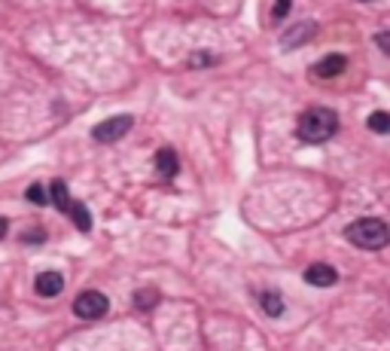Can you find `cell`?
Segmentation results:
<instances>
[{
	"label": "cell",
	"mask_w": 390,
	"mask_h": 351,
	"mask_svg": "<svg viewBox=\"0 0 390 351\" xmlns=\"http://www.w3.org/2000/svg\"><path fill=\"white\" fill-rule=\"evenodd\" d=\"M345 238L360 251H381L390 244V226L378 217H360L345 229Z\"/></svg>",
	"instance_id": "cell-1"
},
{
	"label": "cell",
	"mask_w": 390,
	"mask_h": 351,
	"mask_svg": "<svg viewBox=\"0 0 390 351\" xmlns=\"http://www.w3.org/2000/svg\"><path fill=\"white\" fill-rule=\"evenodd\" d=\"M296 131H299L305 144H323V140H329L338 131V116L329 107H311L299 116Z\"/></svg>",
	"instance_id": "cell-2"
},
{
	"label": "cell",
	"mask_w": 390,
	"mask_h": 351,
	"mask_svg": "<svg viewBox=\"0 0 390 351\" xmlns=\"http://www.w3.org/2000/svg\"><path fill=\"white\" fill-rule=\"evenodd\" d=\"M107 308H110V299L104 297V293H98V290H83L80 297L74 299V312H76V318H83V321L104 318Z\"/></svg>",
	"instance_id": "cell-3"
},
{
	"label": "cell",
	"mask_w": 390,
	"mask_h": 351,
	"mask_svg": "<svg viewBox=\"0 0 390 351\" xmlns=\"http://www.w3.org/2000/svg\"><path fill=\"white\" fill-rule=\"evenodd\" d=\"M131 125H134V119H131L129 114H122V116H110V119H104V123H98V125H95L91 138L101 140V144H113V140H119V138L129 135Z\"/></svg>",
	"instance_id": "cell-4"
},
{
	"label": "cell",
	"mask_w": 390,
	"mask_h": 351,
	"mask_svg": "<svg viewBox=\"0 0 390 351\" xmlns=\"http://www.w3.org/2000/svg\"><path fill=\"white\" fill-rule=\"evenodd\" d=\"M314 34H317V25L314 22H296L290 31H283L281 46L283 49H299V46L308 43V40H314Z\"/></svg>",
	"instance_id": "cell-5"
},
{
	"label": "cell",
	"mask_w": 390,
	"mask_h": 351,
	"mask_svg": "<svg viewBox=\"0 0 390 351\" xmlns=\"http://www.w3.org/2000/svg\"><path fill=\"white\" fill-rule=\"evenodd\" d=\"M34 290H37L40 297L52 299L65 290V278H61V272H40L37 281H34Z\"/></svg>",
	"instance_id": "cell-6"
},
{
	"label": "cell",
	"mask_w": 390,
	"mask_h": 351,
	"mask_svg": "<svg viewBox=\"0 0 390 351\" xmlns=\"http://www.w3.org/2000/svg\"><path fill=\"white\" fill-rule=\"evenodd\" d=\"M305 281H308L311 287H332L338 281V272L326 263H314L305 269Z\"/></svg>",
	"instance_id": "cell-7"
},
{
	"label": "cell",
	"mask_w": 390,
	"mask_h": 351,
	"mask_svg": "<svg viewBox=\"0 0 390 351\" xmlns=\"http://www.w3.org/2000/svg\"><path fill=\"white\" fill-rule=\"evenodd\" d=\"M345 65H347L345 55H326V58H321V65L314 67V76H321V80H332V76L342 74Z\"/></svg>",
	"instance_id": "cell-8"
},
{
	"label": "cell",
	"mask_w": 390,
	"mask_h": 351,
	"mask_svg": "<svg viewBox=\"0 0 390 351\" xmlns=\"http://www.w3.org/2000/svg\"><path fill=\"white\" fill-rule=\"evenodd\" d=\"M177 168H180V165H177V153L171 150V147H162V150L155 153V171H159L162 178L171 180L177 174Z\"/></svg>",
	"instance_id": "cell-9"
},
{
	"label": "cell",
	"mask_w": 390,
	"mask_h": 351,
	"mask_svg": "<svg viewBox=\"0 0 390 351\" xmlns=\"http://www.w3.org/2000/svg\"><path fill=\"white\" fill-rule=\"evenodd\" d=\"M49 202H52L55 208L58 211H70V205H74V202H70V193H67V184L65 180H52V184H49Z\"/></svg>",
	"instance_id": "cell-10"
},
{
	"label": "cell",
	"mask_w": 390,
	"mask_h": 351,
	"mask_svg": "<svg viewBox=\"0 0 390 351\" xmlns=\"http://www.w3.org/2000/svg\"><path fill=\"white\" fill-rule=\"evenodd\" d=\"M259 306H262V312H266L268 318H281L283 308H287V306H283V297H281L278 290H266V293H262Z\"/></svg>",
	"instance_id": "cell-11"
},
{
	"label": "cell",
	"mask_w": 390,
	"mask_h": 351,
	"mask_svg": "<svg viewBox=\"0 0 390 351\" xmlns=\"http://www.w3.org/2000/svg\"><path fill=\"white\" fill-rule=\"evenodd\" d=\"M67 217L74 220V226L80 229V233H89V229H91V214H89V208L83 205V202H74L70 211H67Z\"/></svg>",
	"instance_id": "cell-12"
},
{
	"label": "cell",
	"mask_w": 390,
	"mask_h": 351,
	"mask_svg": "<svg viewBox=\"0 0 390 351\" xmlns=\"http://www.w3.org/2000/svg\"><path fill=\"white\" fill-rule=\"evenodd\" d=\"M134 306H138L140 312H150V308L159 306V290H155V287H140V290L134 293Z\"/></svg>",
	"instance_id": "cell-13"
},
{
	"label": "cell",
	"mask_w": 390,
	"mask_h": 351,
	"mask_svg": "<svg viewBox=\"0 0 390 351\" xmlns=\"http://www.w3.org/2000/svg\"><path fill=\"white\" fill-rule=\"evenodd\" d=\"M366 125L375 131V135H390V114L387 110H375Z\"/></svg>",
	"instance_id": "cell-14"
},
{
	"label": "cell",
	"mask_w": 390,
	"mask_h": 351,
	"mask_svg": "<svg viewBox=\"0 0 390 351\" xmlns=\"http://www.w3.org/2000/svg\"><path fill=\"white\" fill-rule=\"evenodd\" d=\"M189 65L193 67H210V65H217V55L214 52H193L189 55Z\"/></svg>",
	"instance_id": "cell-15"
},
{
	"label": "cell",
	"mask_w": 390,
	"mask_h": 351,
	"mask_svg": "<svg viewBox=\"0 0 390 351\" xmlns=\"http://www.w3.org/2000/svg\"><path fill=\"white\" fill-rule=\"evenodd\" d=\"M28 202H34V205H46V202H49V193H46V187H40V184L28 187Z\"/></svg>",
	"instance_id": "cell-16"
},
{
	"label": "cell",
	"mask_w": 390,
	"mask_h": 351,
	"mask_svg": "<svg viewBox=\"0 0 390 351\" xmlns=\"http://www.w3.org/2000/svg\"><path fill=\"white\" fill-rule=\"evenodd\" d=\"M290 0H274V10H272V19L274 22H281V19H287V12H290Z\"/></svg>",
	"instance_id": "cell-17"
},
{
	"label": "cell",
	"mask_w": 390,
	"mask_h": 351,
	"mask_svg": "<svg viewBox=\"0 0 390 351\" xmlns=\"http://www.w3.org/2000/svg\"><path fill=\"white\" fill-rule=\"evenodd\" d=\"M43 238H46V233H43V229H28V233H25V242L28 244H34V242H43Z\"/></svg>",
	"instance_id": "cell-18"
},
{
	"label": "cell",
	"mask_w": 390,
	"mask_h": 351,
	"mask_svg": "<svg viewBox=\"0 0 390 351\" xmlns=\"http://www.w3.org/2000/svg\"><path fill=\"white\" fill-rule=\"evenodd\" d=\"M375 43L381 46V52H387L390 55V34L384 31V34H378V37H375Z\"/></svg>",
	"instance_id": "cell-19"
},
{
	"label": "cell",
	"mask_w": 390,
	"mask_h": 351,
	"mask_svg": "<svg viewBox=\"0 0 390 351\" xmlns=\"http://www.w3.org/2000/svg\"><path fill=\"white\" fill-rule=\"evenodd\" d=\"M6 229H10V223H6V220H0V238L6 235Z\"/></svg>",
	"instance_id": "cell-20"
}]
</instances>
